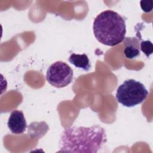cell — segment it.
I'll return each mask as SVG.
<instances>
[{
	"label": "cell",
	"instance_id": "6",
	"mask_svg": "<svg viewBox=\"0 0 153 153\" xmlns=\"http://www.w3.org/2000/svg\"><path fill=\"white\" fill-rule=\"evenodd\" d=\"M125 48L124 49V54L127 59H133L140 55V43L141 38L127 37L124 38Z\"/></svg>",
	"mask_w": 153,
	"mask_h": 153
},
{
	"label": "cell",
	"instance_id": "4",
	"mask_svg": "<svg viewBox=\"0 0 153 153\" xmlns=\"http://www.w3.org/2000/svg\"><path fill=\"white\" fill-rule=\"evenodd\" d=\"M73 75V70L67 63L62 61H57L48 68L46 79L53 87L63 88L72 82Z\"/></svg>",
	"mask_w": 153,
	"mask_h": 153
},
{
	"label": "cell",
	"instance_id": "5",
	"mask_svg": "<svg viewBox=\"0 0 153 153\" xmlns=\"http://www.w3.org/2000/svg\"><path fill=\"white\" fill-rule=\"evenodd\" d=\"M10 131L15 134L23 133L27 127V123L22 111L14 110L10 114L7 122Z\"/></svg>",
	"mask_w": 153,
	"mask_h": 153
},
{
	"label": "cell",
	"instance_id": "1",
	"mask_svg": "<svg viewBox=\"0 0 153 153\" xmlns=\"http://www.w3.org/2000/svg\"><path fill=\"white\" fill-rule=\"evenodd\" d=\"M106 142L105 130L99 125L90 127L71 126L62 132L58 152L96 153Z\"/></svg>",
	"mask_w": 153,
	"mask_h": 153
},
{
	"label": "cell",
	"instance_id": "2",
	"mask_svg": "<svg viewBox=\"0 0 153 153\" xmlns=\"http://www.w3.org/2000/svg\"><path fill=\"white\" fill-rule=\"evenodd\" d=\"M93 30L95 38L99 42L114 47L121 43L126 38V22L116 11L107 10L96 17Z\"/></svg>",
	"mask_w": 153,
	"mask_h": 153
},
{
	"label": "cell",
	"instance_id": "9",
	"mask_svg": "<svg viewBox=\"0 0 153 153\" xmlns=\"http://www.w3.org/2000/svg\"><path fill=\"white\" fill-rule=\"evenodd\" d=\"M140 5L144 12L149 13L152 10L153 1L152 0H142L140 2Z\"/></svg>",
	"mask_w": 153,
	"mask_h": 153
},
{
	"label": "cell",
	"instance_id": "8",
	"mask_svg": "<svg viewBox=\"0 0 153 153\" xmlns=\"http://www.w3.org/2000/svg\"><path fill=\"white\" fill-rule=\"evenodd\" d=\"M140 49L147 57H149L153 52V45L152 42L149 40L141 41L140 43Z\"/></svg>",
	"mask_w": 153,
	"mask_h": 153
},
{
	"label": "cell",
	"instance_id": "3",
	"mask_svg": "<svg viewBox=\"0 0 153 153\" xmlns=\"http://www.w3.org/2000/svg\"><path fill=\"white\" fill-rule=\"evenodd\" d=\"M148 94V91L142 83L133 79H129L124 81L118 87L116 99L118 103L130 108L142 103Z\"/></svg>",
	"mask_w": 153,
	"mask_h": 153
},
{
	"label": "cell",
	"instance_id": "7",
	"mask_svg": "<svg viewBox=\"0 0 153 153\" xmlns=\"http://www.w3.org/2000/svg\"><path fill=\"white\" fill-rule=\"evenodd\" d=\"M69 62L75 67L85 71H88L91 68L90 60L85 54H78L72 53L69 57Z\"/></svg>",
	"mask_w": 153,
	"mask_h": 153
}]
</instances>
